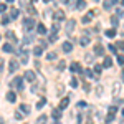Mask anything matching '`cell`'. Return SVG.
<instances>
[{
	"label": "cell",
	"mask_w": 124,
	"mask_h": 124,
	"mask_svg": "<svg viewBox=\"0 0 124 124\" xmlns=\"http://www.w3.org/2000/svg\"><path fill=\"white\" fill-rule=\"evenodd\" d=\"M10 88H15V89L22 91V89H23V79H22L20 76L13 78V79H12V83H10Z\"/></svg>",
	"instance_id": "1"
},
{
	"label": "cell",
	"mask_w": 124,
	"mask_h": 124,
	"mask_svg": "<svg viewBox=\"0 0 124 124\" xmlns=\"http://www.w3.org/2000/svg\"><path fill=\"white\" fill-rule=\"evenodd\" d=\"M23 28L27 30V31H31V30L35 28V20L33 18H25L23 20Z\"/></svg>",
	"instance_id": "2"
},
{
	"label": "cell",
	"mask_w": 124,
	"mask_h": 124,
	"mask_svg": "<svg viewBox=\"0 0 124 124\" xmlns=\"http://www.w3.org/2000/svg\"><path fill=\"white\" fill-rule=\"evenodd\" d=\"M75 28H76V22H75V20H68L66 22V33L71 35V33L75 31Z\"/></svg>",
	"instance_id": "3"
},
{
	"label": "cell",
	"mask_w": 124,
	"mask_h": 124,
	"mask_svg": "<svg viewBox=\"0 0 124 124\" xmlns=\"http://www.w3.org/2000/svg\"><path fill=\"white\" fill-rule=\"evenodd\" d=\"M17 70H18V61H17V60H10L8 71H10V73H13V71H17Z\"/></svg>",
	"instance_id": "4"
},
{
	"label": "cell",
	"mask_w": 124,
	"mask_h": 124,
	"mask_svg": "<svg viewBox=\"0 0 124 124\" xmlns=\"http://www.w3.org/2000/svg\"><path fill=\"white\" fill-rule=\"evenodd\" d=\"M53 17H55V20H56V22L65 20V12H63V10H56V12L53 13Z\"/></svg>",
	"instance_id": "5"
},
{
	"label": "cell",
	"mask_w": 124,
	"mask_h": 124,
	"mask_svg": "<svg viewBox=\"0 0 124 124\" xmlns=\"http://www.w3.org/2000/svg\"><path fill=\"white\" fill-rule=\"evenodd\" d=\"M70 70H71V73H81V65L79 63H71V66H70Z\"/></svg>",
	"instance_id": "6"
},
{
	"label": "cell",
	"mask_w": 124,
	"mask_h": 124,
	"mask_svg": "<svg viewBox=\"0 0 124 124\" xmlns=\"http://www.w3.org/2000/svg\"><path fill=\"white\" fill-rule=\"evenodd\" d=\"M7 101H8V103H15V101H17V94H15L13 91H8V93H7Z\"/></svg>",
	"instance_id": "7"
},
{
	"label": "cell",
	"mask_w": 124,
	"mask_h": 124,
	"mask_svg": "<svg viewBox=\"0 0 124 124\" xmlns=\"http://www.w3.org/2000/svg\"><path fill=\"white\" fill-rule=\"evenodd\" d=\"M5 37H7V40H10L12 43H17V37H15V33H13V31H7V33H5Z\"/></svg>",
	"instance_id": "8"
},
{
	"label": "cell",
	"mask_w": 124,
	"mask_h": 124,
	"mask_svg": "<svg viewBox=\"0 0 124 124\" xmlns=\"http://www.w3.org/2000/svg\"><path fill=\"white\" fill-rule=\"evenodd\" d=\"M94 53L98 55V56L104 55V46H101V45H96V46H94Z\"/></svg>",
	"instance_id": "9"
},
{
	"label": "cell",
	"mask_w": 124,
	"mask_h": 124,
	"mask_svg": "<svg viewBox=\"0 0 124 124\" xmlns=\"http://www.w3.org/2000/svg\"><path fill=\"white\" fill-rule=\"evenodd\" d=\"M71 50H73V45H71L70 41H65V43H63V51H65V53H70Z\"/></svg>",
	"instance_id": "10"
},
{
	"label": "cell",
	"mask_w": 124,
	"mask_h": 124,
	"mask_svg": "<svg viewBox=\"0 0 124 124\" xmlns=\"http://www.w3.org/2000/svg\"><path fill=\"white\" fill-rule=\"evenodd\" d=\"M18 8H10V20H15L17 17H18Z\"/></svg>",
	"instance_id": "11"
},
{
	"label": "cell",
	"mask_w": 124,
	"mask_h": 124,
	"mask_svg": "<svg viewBox=\"0 0 124 124\" xmlns=\"http://www.w3.org/2000/svg\"><path fill=\"white\" fill-rule=\"evenodd\" d=\"M68 104H70V98H63V99H61V103H60V109L68 108Z\"/></svg>",
	"instance_id": "12"
},
{
	"label": "cell",
	"mask_w": 124,
	"mask_h": 124,
	"mask_svg": "<svg viewBox=\"0 0 124 124\" xmlns=\"http://www.w3.org/2000/svg\"><path fill=\"white\" fill-rule=\"evenodd\" d=\"M25 79L27 81H35V73L33 71H27L25 73Z\"/></svg>",
	"instance_id": "13"
},
{
	"label": "cell",
	"mask_w": 124,
	"mask_h": 124,
	"mask_svg": "<svg viewBox=\"0 0 124 124\" xmlns=\"http://www.w3.org/2000/svg\"><path fill=\"white\" fill-rule=\"evenodd\" d=\"M111 65H113V60L109 56H106L104 61H103V68H111Z\"/></svg>",
	"instance_id": "14"
},
{
	"label": "cell",
	"mask_w": 124,
	"mask_h": 124,
	"mask_svg": "<svg viewBox=\"0 0 124 124\" xmlns=\"http://www.w3.org/2000/svg\"><path fill=\"white\" fill-rule=\"evenodd\" d=\"M91 20H93V13H91V12H89V13H88V15H85V17H83V18H81V22H83V23H89V22H91Z\"/></svg>",
	"instance_id": "15"
},
{
	"label": "cell",
	"mask_w": 124,
	"mask_h": 124,
	"mask_svg": "<svg viewBox=\"0 0 124 124\" xmlns=\"http://www.w3.org/2000/svg\"><path fill=\"white\" fill-rule=\"evenodd\" d=\"M33 53H35V56H40L41 53H43V46L40 45V46H35L33 48Z\"/></svg>",
	"instance_id": "16"
},
{
	"label": "cell",
	"mask_w": 124,
	"mask_h": 124,
	"mask_svg": "<svg viewBox=\"0 0 124 124\" xmlns=\"http://www.w3.org/2000/svg\"><path fill=\"white\" fill-rule=\"evenodd\" d=\"M85 7H86L85 0H78V2H76V8L78 10H85Z\"/></svg>",
	"instance_id": "17"
},
{
	"label": "cell",
	"mask_w": 124,
	"mask_h": 124,
	"mask_svg": "<svg viewBox=\"0 0 124 124\" xmlns=\"http://www.w3.org/2000/svg\"><path fill=\"white\" fill-rule=\"evenodd\" d=\"M37 30H38V33H40V35H45V33H46V28H45V25H43V23H38Z\"/></svg>",
	"instance_id": "18"
},
{
	"label": "cell",
	"mask_w": 124,
	"mask_h": 124,
	"mask_svg": "<svg viewBox=\"0 0 124 124\" xmlns=\"http://www.w3.org/2000/svg\"><path fill=\"white\" fill-rule=\"evenodd\" d=\"M5 53H12L13 51V46H12V43H7V45H3V48H2Z\"/></svg>",
	"instance_id": "19"
},
{
	"label": "cell",
	"mask_w": 124,
	"mask_h": 124,
	"mask_svg": "<svg viewBox=\"0 0 124 124\" xmlns=\"http://www.w3.org/2000/svg\"><path fill=\"white\" fill-rule=\"evenodd\" d=\"M20 111H23V114H30V106L28 104H22L20 106Z\"/></svg>",
	"instance_id": "20"
},
{
	"label": "cell",
	"mask_w": 124,
	"mask_h": 124,
	"mask_svg": "<svg viewBox=\"0 0 124 124\" xmlns=\"http://www.w3.org/2000/svg\"><path fill=\"white\" fill-rule=\"evenodd\" d=\"M79 43H81V46H88L89 45V37H83L79 40Z\"/></svg>",
	"instance_id": "21"
},
{
	"label": "cell",
	"mask_w": 124,
	"mask_h": 124,
	"mask_svg": "<svg viewBox=\"0 0 124 124\" xmlns=\"http://www.w3.org/2000/svg\"><path fill=\"white\" fill-rule=\"evenodd\" d=\"M111 7H113V3H111L109 0H106V2H103V8H104V10H111Z\"/></svg>",
	"instance_id": "22"
},
{
	"label": "cell",
	"mask_w": 124,
	"mask_h": 124,
	"mask_svg": "<svg viewBox=\"0 0 124 124\" xmlns=\"http://www.w3.org/2000/svg\"><path fill=\"white\" fill-rule=\"evenodd\" d=\"M83 73H85L86 78H96V75H93V71H91V70H85Z\"/></svg>",
	"instance_id": "23"
},
{
	"label": "cell",
	"mask_w": 124,
	"mask_h": 124,
	"mask_svg": "<svg viewBox=\"0 0 124 124\" xmlns=\"http://www.w3.org/2000/svg\"><path fill=\"white\" fill-rule=\"evenodd\" d=\"M56 38H58V35H56V31H51V35H50V43H53V41H56Z\"/></svg>",
	"instance_id": "24"
},
{
	"label": "cell",
	"mask_w": 124,
	"mask_h": 124,
	"mask_svg": "<svg viewBox=\"0 0 124 124\" xmlns=\"http://www.w3.org/2000/svg\"><path fill=\"white\" fill-rule=\"evenodd\" d=\"M22 63L27 65L28 63V58H27V51H22Z\"/></svg>",
	"instance_id": "25"
},
{
	"label": "cell",
	"mask_w": 124,
	"mask_h": 124,
	"mask_svg": "<svg viewBox=\"0 0 124 124\" xmlns=\"http://www.w3.org/2000/svg\"><path fill=\"white\" fill-rule=\"evenodd\" d=\"M106 37H109V38L116 37V30H106Z\"/></svg>",
	"instance_id": "26"
},
{
	"label": "cell",
	"mask_w": 124,
	"mask_h": 124,
	"mask_svg": "<svg viewBox=\"0 0 124 124\" xmlns=\"http://www.w3.org/2000/svg\"><path fill=\"white\" fill-rule=\"evenodd\" d=\"M114 114H116V113H109V114L106 116V123H113V119H114Z\"/></svg>",
	"instance_id": "27"
},
{
	"label": "cell",
	"mask_w": 124,
	"mask_h": 124,
	"mask_svg": "<svg viewBox=\"0 0 124 124\" xmlns=\"http://www.w3.org/2000/svg\"><path fill=\"white\" fill-rule=\"evenodd\" d=\"M45 104H46V99L43 98V99H40V101H38V104H37V108H38V109H41V108H43Z\"/></svg>",
	"instance_id": "28"
},
{
	"label": "cell",
	"mask_w": 124,
	"mask_h": 124,
	"mask_svg": "<svg viewBox=\"0 0 124 124\" xmlns=\"http://www.w3.org/2000/svg\"><path fill=\"white\" fill-rule=\"evenodd\" d=\"M60 116H61V109H55L53 111V117L55 119H60Z\"/></svg>",
	"instance_id": "29"
},
{
	"label": "cell",
	"mask_w": 124,
	"mask_h": 124,
	"mask_svg": "<svg viewBox=\"0 0 124 124\" xmlns=\"http://www.w3.org/2000/svg\"><path fill=\"white\" fill-rule=\"evenodd\" d=\"M111 23H113V27H117V25H119V20H117V17H111Z\"/></svg>",
	"instance_id": "30"
},
{
	"label": "cell",
	"mask_w": 124,
	"mask_h": 124,
	"mask_svg": "<svg viewBox=\"0 0 124 124\" xmlns=\"http://www.w3.org/2000/svg\"><path fill=\"white\" fill-rule=\"evenodd\" d=\"M46 58H48V60H55V58H56V53L51 51V53H48V55H46Z\"/></svg>",
	"instance_id": "31"
},
{
	"label": "cell",
	"mask_w": 124,
	"mask_h": 124,
	"mask_svg": "<svg viewBox=\"0 0 124 124\" xmlns=\"http://www.w3.org/2000/svg\"><path fill=\"white\" fill-rule=\"evenodd\" d=\"M101 70H103V66H101V65H96V66H94L96 75H99V73H101Z\"/></svg>",
	"instance_id": "32"
},
{
	"label": "cell",
	"mask_w": 124,
	"mask_h": 124,
	"mask_svg": "<svg viewBox=\"0 0 124 124\" xmlns=\"http://www.w3.org/2000/svg\"><path fill=\"white\" fill-rule=\"evenodd\" d=\"M65 66H66L65 61H60V63H58V70H65Z\"/></svg>",
	"instance_id": "33"
},
{
	"label": "cell",
	"mask_w": 124,
	"mask_h": 124,
	"mask_svg": "<svg viewBox=\"0 0 124 124\" xmlns=\"http://www.w3.org/2000/svg\"><path fill=\"white\" fill-rule=\"evenodd\" d=\"M71 86H73V88H78V79H76V78L71 79Z\"/></svg>",
	"instance_id": "34"
},
{
	"label": "cell",
	"mask_w": 124,
	"mask_h": 124,
	"mask_svg": "<svg viewBox=\"0 0 124 124\" xmlns=\"http://www.w3.org/2000/svg\"><path fill=\"white\" fill-rule=\"evenodd\" d=\"M117 63H119V65H124V56H123V55L117 56Z\"/></svg>",
	"instance_id": "35"
},
{
	"label": "cell",
	"mask_w": 124,
	"mask_h": 124,
	"mask_svg": "<svg viewBox=\"0 0 124 124\" xmlns=\"http://www.w3.org/2000/svg\"><path fill=\"white\" fill-rule=\"evenodd\" d=\"M31 40H33V37H31V35H27V37H25V40H23V41H25V43H30V41H31Z\"/></svg>",
	"instance_id": "36"
},
{
	"label": "cell",
	"mask_w": 124,
	"mask_h": 124,
	"mask_svg": "<svg viewBox=\"0 0 124 124\" xmlns=\"http://www.w3.org/2000/svg\"><path fill=\"white\" fill-rule=\"evenodd\" d=\"M116 48H119V50H123L124 51V41H117V46Z\"/></svg>",
	"instance_id": "37"
},
{
	"label": "cell",
	"mask_w": 124,
	"mask_h": 124,
	"mask_svg": "<svg viewBox=\"0 0 124 124\" xmlns=\"http://www.w3.org/2000/svg\"><path fill=\"white\" fill-rule=\"evenodd\" d=\"M43 121H46V116H40L38 117V124H41Z\"/></svg>",
	"instance_id": "38"
},
{
	"label": "cell",
	"mask_w": 124,
	"mask_h": 124,
	"mask_svg": "<svg viewBox=\"0 0 124 124\" xmlns=\"http://www.w3.org/2000/svg\"><path fill=\"white\" fill-rule=\"evenodd\" d=\"M108 48H109L111 51H114V53H116V51H117V48H116V45H109V46H108Z\"/></svg>",
	"instance_id": "39"
},
{
	"label": "cell",
	"mask_w": 124,
	"mask_h": 124,
	"mask_svg": "<svg viewBox=\"0 0 124 124\" xmlns=\"http://www.w3.org/2000/svg\"><path fill=\"white\" fill-rule=\"evenodd\" d=\"M0 73H3V60L0 58Z\"/></svg>",
	"instance_id": "40"
},
{
	"label": "cell",
	"mask_w": 124,
	"mask_h": 124,
	"mask_svg": "<svg viewBox=\"0 0 124 124\" xmlns=\"http://www.w3.org/2000/svg\"><path fill=\"white\" fill-rule=\"evenodd\" d=\"M7 10V5H3V3H0V12H5Z\"/></svg>",
	"instance_id": "41"
},
{
	"label": "cell",
	"mask_w": 124,
	"mask_h": 124,
	"mask_svg": "<svg viewBox=\"0 0 124 124\" xmlns=\"http://www.w3.org/2000/svg\"><path fill=\"white\" fill-rule=\"evenodd\" d=\"M8 20H10V17H5V18L2 20V23H3V25H7V23H8Z\"/></svg>",
	"instance_id": "42"
},
{
	"label": "cell",
	"mask_w": 124,
	"mask_h": 124,
	"mask_svg": "<svg viewBox=\"0 0 124 124\" xmlns=\"http://www.w3.org/2000/svg\"><path fill=\"white\" fill-rule=\"evenodd\" d=\"M15 119H22V113L17 111V113H15Z\"/></svg>",
	"instance_id": "43"
},
{
	"label": "cell",
	"mask_w": 124,
	"mask_h": 124,
	"mask_svg": "<svg viewBox=\"0 0 124 124\" xmlns=\"http://www.w3.org/2000/svg\"><path fill=\"white\" fill-rule=\"evenodd\" d=\"M78 106H79V108H85L86 103H85V101H79V103H78Z\"/></svg>",
	"instance_id": "44"
},
{
	"label": "cell",
	"mask_w": 124,
	"mask_h": 124,
	"mask_svg": "<svg viewBox=\"0 0 124 124\" xmlns=\"http://www.w3.org/2000/svg\"><path fill=\"white\" fill-rule=\"evenodd\" d=\"M109 2H111V3H114V5H116V3H117L119 0H109Z\"/></svg>",
	"instance_id": "45"
},
{
	"label": "cell",
	"mask_w": 124,
	"mask_h": 124,
	"mask_svg": "<svg viewBox=\"0 0 124 124\" xmlns=\"http://www.w3.org/2000/svg\"><path fill=\"white\" fill-rule=\"evenodd\" d=\"M61 2H63V3H70L71 0H61Z\"/></svg>",
	"instance_id": "46"
},
{
	"label": "cell",
	"mask_w": 124,
	"mask_h": 124,
	"mask_svg": "<svg viewBox=\"0 0 124 124\" xmlns=\"http://www.w3.org/2000/svg\"><path fill=\"white\" fill-rule=\"evenodd\" d=\"M0 124H3V117H0Z\"/></svg>",
	"instance_id": "47"
},
{
	"label": "cell",
	"mask_w": 124,
	"mask_h": 124,
	"mask_svg": "<svg viewBox=\"0 0 124 124\" xmlns=\"http://www.w3.org/2000/svg\"><path fill=\"white\" fill-rule=\"evenodd\" d=\"M121 5H123V7H124V0H121Z\"/></svg>",
	"instance_id": "48"
},
{
	"label": "cell",
	"mask_w": 124,
	"mask_h": 124,
	"mask_svg": "<svg viewBox=\"0 0 124 124\" xmlns=\"http://www.w3.org/2000/svg\"><path fill=\"white\" fill-rule=\"evenodd\" d=\"M7 2H8V3H12V2H13V0H7Z\"/></svg>",
	"instance_id": "49"
},
{
	"label": "cell",
	"mask_w": 124,
	"mask_h": 124,
	"mask_svg": "<svg viewBox=\"0 0 124 124\" xmlns=\"http://www.w3.org/2000/svg\"><path fill=\"white\" fill-rule=\"evenodd\" d=\"M93 2H99V0H93Z\"/></svg>",
	"instance_id": "50"
},
{
	"label": "cell",
	"mask_w": 124,
	"mask_h": 124,
	"mask_svg": "<svg viewBox=\"0 0 124 124\" xmlns=\"http://www.w3.org/2000/svg\"><path fill=\"white\" fill-rule=\"evenodd\" d=\"M31 2H37V0H31Z\"/></svg>",
	"instance_id": "51"
},
{
	"label": "cell",
	"mask_w": 124,
	"mask_h": 124,
	"mask_svg": "<svg viewBox=\"0 0 124 124\" xmlns=\"http://www.w3.org/2000/svg\"><path fill=\"white\" fill-rule=\"evenodd\" d=\"M123 114H124V109H123Z\"/></svg>",
	"instance_id": "52"
},
{
	"label": "cell",
	"mask_w": 124,
	"mask_h": 124,
	"mask_svg": "<svg viewBox=\"0 0 124 124\" xmlns=\"http://www.w3.org/2000/svg\"><path fill=\"white\" fill-rule=\"evenodd\" d=\"M45 2H48V0H45Z\"/></svg>",
	"instance_id": "53"
}]
</instances>
